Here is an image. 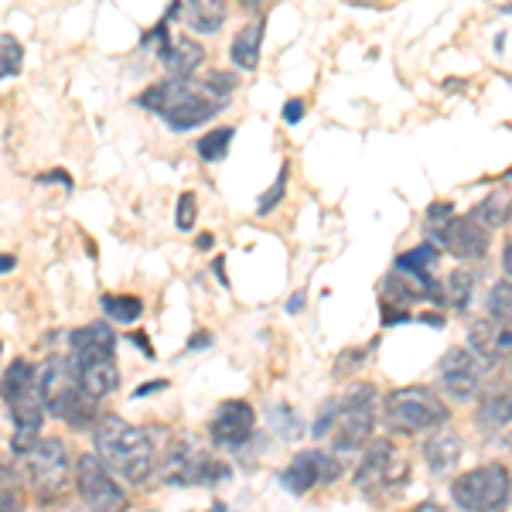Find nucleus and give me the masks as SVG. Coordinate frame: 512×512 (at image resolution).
<instances>
[{
	"label": "nucleus",
	"instance_id": "nucleus-18",
	"mask_svg": "<svg viewBox=\"0 0 512 512\" xmlns=\"http://www.w3.org/2000/svg\"><path fill=\"white\" fill-rule=\"evenodd\" d=\"M472 352L482 359H512V318L489 315L472 325Z\"/></svg>",
	"mask_w": 512,
	"mask_h": 512
},
{
	"label": "nucleus",
	"instance_id": "nucleus-23",
	"mask_svg": "<svg viewBox=\"0 0 512 512\" xmlns=\"http://www.w3.org/2000/svg\"><path fill=\"white\" fill-rule=\"evenodd\" d=\"M509 212H512V195L506 192V188H499V192L485 195L482 202L475 205V209H472V219H475L482 229H499L502 222L509 219Z\"/></svg>",
	"mask_w": 512,
	"mask_h": 512
},
{
	"label": "nucleus",
	"instance_id": "nucleus-5",
	"mask_svg": "<svg viewBox=\"0 0 512 512\" xmlns=\"http://www.w3.org/2000/svg\"><path fill=\"white\" fill-rule=\"evenodd\" d=\"M0 400H4L14 424L11 434L14 458H21L41 437V427H45V403H41V390H38V369L24 359H14L4 369V376H0Z\"/></svg>",
	"mask_w": 512,
	"mask_h": 512
},
{
	"label": "nucleus",
	"instance_id": "nucleus-36",
	"mask_svg": "<svg viewBox=\"0 0 512 512\" xmlns=\"http://www.w3.org/2000/svg\"><path fill=\"white\" fill-rule=\"evenodd\" d=\"M304 304H308V297H304V291L291 294V297H287V315H301Z\"/></svg>",
	"mask_w": 512,
	"mask_h": 512
},
{
	"label": "nucleus",
	"instance_id": "nucleus-16",
	"mask_svg": "<svg viewBox=\"0 0 512 512\" xmlns=\"http://www.w3.org/2000/svg\"><path fill=\"white\" fill-rule=\"evenodd\" d=\"M434 239L441 250H448L451 256H458V260H482L485 246H489V236H485V229L478 226L472 216L468 219L451 216L444 226L434 229Z\"/></svg>",
	"mask_w": 512,
	"mask_h": 512
},
{
	"label": "nucleus",
	"instance_id": "nucleus-7",
	"mask_svg": "<svg viewBox=\"0 0 512 512\" xmlns=\"http://www.w3.org/2000/svg\"><path fill=\"white\" fill-rule=\"evenodd\" d=\"M158 478L164 485H205V489H216V485H226L233 478V468L219 454L198 448L192 434H175L161 451Z\"/></svg>",
	"mask_w": 512,
	"mask_h": 512
},
{
	"label": "nucleus",
	"instance_id": "nucleus-1",
	"mask_svg": "<svg viewBox=\"0 0 512 512\" xmlns=\"http://www.w3.org/2000/svg\"><path fill=\"white\" fill-rule=\"evenodd\" d=\"M236 89V76L229 72H209V76H185L164 79L137 96V103L147 113L161 117L175 134H188L195 127H205L229 106V93Z\"/></svg>",
	"mask_w": 512,
	"mask_h": 512
},
{
	"label": "nucleus",
	"instance_id": "nucleus-37",
	"mask_svg": "<svg viewBox=\"0 0 512 512\" xmlns=\"http://www.w3.org/2000/svg\"><path fill=\"white\" fill-rule=\"evenodd\" d=\"M127 338H130V342L137 345L140 352L147 355V359H154V349H151V342H147V335H144V332H134V335H127Z\"/></svg>",
	"mask_w": 512,
	"mask_h": 512
},
{
	"label": "nucleus",
	"instance_id": "nucleus-25",
	"mask_svg": "<svg viewBox=\"0 0 512 512\" xmlns=\"http://www.w3.org/2000/svg\"><path fill=\"white\" fill-rule=\"evenodd\" d=\"M236 130L233 127H212L209 134H202L195 140V154L205 164H219L229 154V144H233Z\"/></svg>",
	"mask_w": 512,
	"mask_h": 512
},
{
	"label": "nucleus",
	"instance_id": "nucleus-12",
	"mask_svg": "<svg viewBox=\"0 0 512 512\" xmlns=\"http://www.w3.org/2000/svg\"><path fill=\"white\" fill-rule=\"evenodd\" d=\"M79 489V499L86 509L93 512H127L130 509V495L120 485V478L103 465L96 451L82 454L76 461V475H72Z\"/></svg>",
	"mask_w": 512,
	"mask_h": 512
},
{
	"label": "nucleus",
	"instance_id": "nucleus-15",
	"mask_svg": "<svg viewBox=\"0 0 512 512\" xmlns=\"http://www.w3.org/2000/svg\"><path fill=\"white\" fill-rule=\"evenodd\" d=\"M256 431V410L246 400H222L209 420V437L222 451L243 448Z\"/></svg>",
	"mask_w": 512,
	"mask_h": 512
},
{
	"label": "nucleus",
	"instance_id": "nucleus-26",
	"mask_svg": "<svg viewBox=\"0 0 512 512\" xmlns=\"http://www.w3.org/2000/svg\"><path fill=\"white\" fill-rule=\"evenodd\" d=\"M472 287H475V277L468 274V270H454L441 284V301L454 311H465L468 301H472Z\"/></svg>",
	"mask_w": 512,
	"mask_h": 512
},
{
	"label": "nucleus",
	"instance_id": "nucleus-34",
	"mask_svg": "<svg viewBox=\"0 0 512 512\" xmlns=\"http://www.w3.org/2000/svg\"><path fill=\"white\" fill-rule=\"evenodd\" d=\"M158 390H168V379H151V383H144V386H137V400H144V396H154Z\"/></svg>",
	"mask_w": 512,
	"mask_h": 512
},
{
	"label": "nucleus",
	"instance_id": "nucleus-19",
	"mask_svg": "<svg viewBox=\"0 0 512 512\" xmlns=\"http://www.w3.org/2000/svg\"><path fill=\"white\" fill-rule=\"evenodd\" d=\"M461 458V437L448 424L434 427V434L424 441V461L434 475H448Z\"/></svg>",
	"mask_w": 512,
	"mask_h": 512
},
{
	"label": "nucleus",
	"instance_id": "nucleus-6",
	"mask_svg": "<svg viewBox=\"0 0 512 512\" xmlns=\"http://www.w3.org/2000/svg\"><path fill=\"white\" fill-rule=\"evenodd\" d=\"M38 390L45 414L69 427H93L96 424V400L82 390L79 373L69 355H48L45 366L38 369Z\"/></svg>",
	"mask_w": 512,
	"mask_h": 512
},
{
	"label": "nucleus",
	"instance_id": "nucleus-14",
	"mask_svg": "<svg viewBox=\"0 0 512 512\" xmlns=\"http://www.w3.org/2000/svg\"><path fill=\"white\" fill-rule=\"evenodd\" d=\"M338 475H342V461L332 451L308 448V451H297L291 465L280 472V485L291 495H308L318 485H332Z\"/></svg>",
	"mask_w": 512,
	"mask_h": 512
},
{
	"label": "nucleus",
	"instance_id": "nucleus-48",
	"mask_svg": "<svg viewBox=\"0 0 512 512\" xmlns=\"http://www.w3.org/2000/svg\"><path fill=\"white\" fill-rule=\"evenodd\" d=\"M0 352H4V345H0Z\"/></svg>",
	"mask_w": 512,
	"mask_h": 512
},
{
	"label": "nucleus",
	"instance_id": "nucleus-28",
	"mask_svg": "<svg viewBox=\"0 0 512 512\" xmlns=\"http://www.w3.org/2000/svg\"><path fill=\"white\" fill-rule=\"evenodd\" d=\"M267 417H270V427H274V431L284 437V441H297L301 431H304L301 417H297L294 407H287V403H270Z\"/></svg>",
	"mask_w": 512,
	"mask_h": 512
},
{
	"label": "nucleus",
	"instance_id": "nucleus-46",
	"mask_svg": "<svg viewBox=\"0 0 512 512\" xmlns=\"http://www.w3.org/2000/svg\"><path fill=\"white\" fill-rule=\"evenodd\" d=\"M349 4H376V0H349Z\"/></svg>",
	"mask_w": 512,
	"mask_h": 512
},
{
	"label": "nucleus",
	"instance_id": "nucleus-47",
	"mask_svg": "<svg viewBox=\"0 0 512 512\" xmlns=\"http://www.w3.org/2000/svg\"><path fill=\"white\" fill-rule=\"evenodd\" d=\"M209 512H226V506H212Z\"/></svg>",
	"mask_w": 512,
	"mask_h": 512
},
{
	"label": "nucleus",
	"instance_id": "nucleus-43",
	"mask_svg": "<svg viewBox=\"0 0 512 512\" xmlns=\"http://www.w3.org/2000/svg\"><path fill=\"white\" fill-rule=\"evenodd\" d=\"M239 4H243L246 11H263V7H267L270 0H239Z\"/></svg>",
	"mask_w": 512,
	"mask_h": 512
},
{
	"label": "nucleus",
	"instance_id": "nucleus-10",
	"mask_svg": "<svg viewBox=\"0 0 512 512\" xmlns=\"http://www.w3.org/2000/svg\"><path fill=\"white\" fill-rule=\"evenodd\" d=\"M383 414H386V424L400 434H424L451 420L448 403L434 390H427V386H403V390H393L383 403Z\"/></svg>",
	"mask_w": 512,
	"mask_h": 512
},
{
	"label": "nucleus",
	"instance_id": "nucleus-42",
	"mask_svg": "<svg viewBox=\"0 0 512 512\" xmlns=\"http://www.w3.org/2000/svg\"><path fill=\"white\" fill-rule=\"evenodd\" d=\"M410 512H448L444 506H437V502H420V506H414Z\"/></svg>",
	"mask_w": 512,
	"mask_h": 512
},
{
	"label": "nucleus",
	"instance_id": "nucleus-49",
	"mask_svg": "<svg viewBox=\"0 0 512 512\" xmlns=\"http://www.w3.org/2000/svg\"><path fill=\"white\" fill-rule=\"evenodd\" d=\"M509 373H512V369H509Z\"/></svg>",
	"mask_w": 512,
	"mask_h": 512
},
{
	"label": "nucleus",
	"instance_id": "nucleus-31",
	"mask_svg": "<svg viewBox=\"0 0 512 512\" xmlns=\"http://www.w3.org/2000/svg\"><path fill=\"white\" fill-rule=\"evenodd\" d=\"M284 188H287V164L280 168L277 185L270 188V192H263V195H260V205H256V212H260V216H270V209H277L280 198H284Z\"/></svg>",
	"mask_w": 512,
	"mask_h": 512
},
{
	"label": "nucleus",
	"instance_id": "nucleus-3",
	"mask_svg": "<svg viewBox=\"0 0 512 512\" xmlns=\"http://www.w3.org/2000/svg\"><path fill=\"white\" fill-rule=\"evenodd\" d=\"M69 359L79 373V383L93 400H106L120 390V366H117V335L106 321H89L72 332Z\"/></svg>",
	"mask_w": 512,
	"mask_h": 512
},
{
	"label": "nucleus",
	"instance_id": "nucleus-20",
	"mask_svg": "<svg viewBox=\"0 0 512 512\" xmlns=\"http://www.w3.org/2000/svg\"><path fill=\"white\" fill-rule=\"evenodd\" d=\"M263 31H267V21H263V18H256V21H250V24H243V28L236 31L229 55H233V65H236L239 72H253L256 65H260Z\"/></svg>",
	"mask_w": 512,
	"mask_h": 512
},
{
	"label": "nucleus",
	"instance_id": "nucleus-32",
	"mask_svg": "<svg viewBox=\"0 0 512 512\" xmlns=\"http://www.w3.org/2000/svg\"><path fill=\"white\" fill-rule=\"evenodd\" d=\"M195 216H198L195 195H192V192H185V195L178 198V212H175V222H178L181 233H192V229H195Z\"/></svg>",
	"mask_w": 512,
	"mask_h": 512
},
{
	"label": "nucleus",
	"instance_id": "nucleus-8",
	"mask_svg": "<svg viewBox=\"0 0 512 512\" xmlns=\"http://www.w3.org/2000/svg\"><path fill=\"white\" fill-rule=\"evenodd\" d=\"M21 475L24 485L35 492L38 502L62 499L65 489L72 485V458L69 444L62 437H38L28 451L21 454Z\"/></svg>",
	"mask_w": 512,
	"mask_h": 512
},
{
	"label": "nucleus",
	"instance_id": "nucleus-24",
	"mask_svg": "<svg viewBox=\"0 0 512 512\" xmlns=\"http://www.w3.org/2000/svg\"><path fill=\"white\" fill-rule=\"evenodd\" d=\"M99 304H103V315L117 321V325H134L144 315V301L137 294H103Z\"/></svg>",
	"mask_w": 512,
	"mask_h": 512
},
{
	"label": "nucleus",
	"instance_id": "nucleus-9",
	"mask_svg": "<svg viewBox=\"0 0 512 512\" xmlns=\"http://www.w3.org/2000/svg\"><path fill=\"white\" fill-rule=\"evenodd\" d=\"M410 475H414V465L393 441H373L362 454V465L355 468V485L366 499L383 502L400 492Z\"/></svg>",
	"mask_w": 512,
	"mask_h": 512
},
{
	"label": "nucleus",
	"instance_id": "nucleus-45",
	"mask_svg": "<svg viewBox=\"0 0 512 512\" xmlns=\"http://www.w3.org/2000/svg\"><path fill=\"white\" fill-rule=\"evenodd\" d=\"M65 512H93V509H86V506H76V509H65Z\"/></svg>",
	"mask_w": 512,
	"mask_h": 512
},
{
	"label": "nucleus",
	"instance_id": "nucleus-38",
	"mask_svg": "<svg viewBox=\"0 0 512 512\" xmlns=\"http://www.w3.org/2000/svg\"><path fill=\"white\" fill-rule=\"evenodd\" d=\"M209 345H212L209 332H195L192 338H188V349H209Z\"/></svg>",
	"mask_w": 512,
	"mask_h": 512
},
{
	"label": "nucleus",
	"instance_id": "nucleus-29",
	"mask_svg": "<svg viewBox=\"0 0 512 512\" xmlns=\"http://www.w3.org/2000/svg\"><path fill=\"white\" fill-rule=\"evenodd\" d=\"M24 65V45L14 35H4L0 38V82L18 76Z\"/></svg>",
	"mask_w": 512,
	"mask_h": 512
},
{
	"label": "nucleus",
	"instance_id": "nucleus-2",
	"mask_svg": "<svg viewBox=\"0 0 512 512\" xmlns=\"http://www.w3.org/2000/svg\"><path fill=\"white\" fill-rule=\"evenodd\" d=\"M168 431L127 424L120 414H99L93 424V448L113 475L134 489H147L158 478Z\"/></svg>",
	"mask_w": 512,
	"mask_h": 512
},
{
	"label": "nucleus",
	"instance_id": "nucleus-41",
	"mask_svg": "<svg viewBox=\"0 0 512 512\" xmlns=\"http://www.w3.org/2000/svg\"><path fill=\"white\" fill-rule=\"evenodd\" d=\"M502 267H506V277H512V236L506 243V253H502Z\"/></svg>",
	"mask_w": 512,
	"mask_h": 512
},
{
	"label": "nucleus",
	"instance_id": "nucleus-40",
	"mask_svg": "<svg viewBox=\"0 0 512 512\" xmlns=\"http://www.w3.org/2000/svg\"><path fill=\"white\" fill-rule=\"evenodd\" d=\"M14 267H18V260H14L11 253H4V256H0V274H11Z\"/></svg>",
	"mask_w": 512,
	"mask_h": 512
},
{
	"label": "nucleus",
	"instance_id": "nucleus-13",
	"mask_svg": "<svg viewBox=\"0 0 512 512\" xmlns=\"http://www.w3.org/2000/svg\"><path fill=\"white\" fill-rule=\"evenodd\" d=\"M482 373H485L482 355H475L472 349H465V345H454V349L444 352L441 362H437V386H441V393H448L451 400L468 403V400H475L478 386H482Z\"/></svg>",
	"mask_w": 512,
	"mask_h": 512
},
{
	"label": "nucleus",
	"instance_id": "nucleus-11",
	"mask_svg": "<svg viewBox=\"0 0 512 512\" xmlns=\"http://www.w3.org/2000/svg\"><path fill=\"white\" fill-rule=\"evenodd\" d=\"M512 495V475L506 465H478L451 482V499L461 512H499Z\"/></svg>",
	"mask_w": 512,
	"mask_h": 512
},
{
	"label": "nucleus",
	"instance_id": "nucleus-39",
	"mask_svg": "<svg viewBox=\"0 0 512 512\" xmlns=\"http://www.w3.org/2000/svg\"><path fill=\"white\" fill-rule=\"evenodd\" d=\"M212 270H216L219 284H222V287H229V277H226V260H222V256H219V260H216V263H212Z\"/></svg>",
	"mask_w": 512,
	"mask_h": 512
},
{
	"label": "nucleus",
	"instance_id": "nucleus-35",
	"mask_svg": "<svg viewBox=\"0 0 512 512\" xmlns=\"http://www.w3.org/2000/svg\"><path fill=\"white\" fill-rule=\"evenodd\" d=\"M38 181H41V185H45V181H62V185L65 188H69V192H72V178H69V171H45V175H38Z\"/></svg>",
	"mask_w": 512,
	"mask_h": 512
},
{
	"label": "nucleus",
	"instance_id": "nucleus-44",
	"mask_svg": "<svg viewBox=\"0 0 512 512\" xmlns=\"http://www.w3.org/2000/svg\"><path fill=\"white\" fill-rule=\"evenodd\" d=\"M212 243H216V239H212L209 233H202V236L195 239V246H198V250H212Z\"/></svg>",
	"mask_w": 512,
	"mask_h": 512
},
{
	"label": "nucleus",
	"instance_id": "nucleus-27",
	"mask_svg": "<svg viewBox=\"0 0 512 512\" xmlns=\"http://www.w3.org/2000/svg\"><path fill=\"white\" fill-rule=\"evenodd\" d=\"M478 420H482L485 427L512 424V390H499V393L485 396L482 407H478Z\"/></svg>",
	"mask_w": 512,
	"mask_h": 512
},
{
	"label": "nucleus",
	"instance_id": "nucleus-4",
	"mask_svg": "<svg viewBox=\"0 0 512 512\" xmlns=\"http://www.w3.org/2000/svg\"><path fill=\"white\" fill-rule=\"evenodd\" d=\"M376 427V390L369 383L352 386L321 407L315 420V437L332 444V451H355L373 437Z\"/></svg>",
	"mask_w": 512,
	"mask_h": 512
},
{
	"label": "nucleus",
	"instance_id": "nucleus-22",
	"mask_svg": "<svg viewBox=\"0 0 512 512\" xmlns=\"http://www.w3.org/2000/svg\"><path fill=\"white\" fill-rule=\"evenodd\" d=\"M24 502H28V485L21 468L0 461V512H24Z\"/></svg>",
	"mask_w": 512,
	"mask_h": 512
},
{
	"label": "nucleus",
	"instance_id": "nucleus-30",
	"mask_svg": "<svg viewBox=\"0 0 512 512\" xmlns=\"http://www.w3.org/2000/svg\"><path fill=\"white\" fill-rule=\"evenodd\" d=\"M489 315L512 318V277L499 280V284L489 291Z\"/></svg>",
	"mask_w": 512,
	"mask_h": 512
},
{
	"label": "nucleus",
	"instance_id": "nucleus-33",
	"mask_svg": "<svg viewBox=\"0 0 512 512\" xmlns=\"http://www.w3.org/2000/svg\"><path fill=\"white\" fill-rule=\"evenodd\" d=\"M301 117H304V103H301V99H287V103H284V120L287 123H301Z\"/></svg>",
	"mask_w": 512,
	"mask_h": 512
},
{
	"label": "nucleus",
	"instance_id": "nucleus-21",
	"mask_svg": "<svg viewBox=\"0 0 512 512\" xmlns=\"http://www.w3.org/2000/svg\"><path fill=\"white\" fill-rule=\"evenodd\" d=\"M181 7H185V21L198 35H216L226 24V0H181Z\"/></svg>",
	"mask_w": 512,
	"mask_h": 512
},
{
	"label": "nucleus",
	"instance_id": "nucleus-17",
	"mask_svg": "<svg viewBox=\"0 0 512 512\" xmlns=\"http://www.w3.org/2000/svg\"><path fill=\"white\" fill-rule=\"evenodd\" d=\"M158 62H161V69L168 72V79H185V76H195V72L202 69L205 48L188 35H171L158 48Z\"/></svg>",
	"mask_w": 512,
	"mask_h": 512
}]
</instances>
